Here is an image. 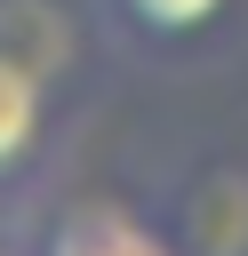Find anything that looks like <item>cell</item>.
Masks as SVG:
<instances>
[{
	"label": "cell",
	"instance_id": "cell-3",
	"mask_svg": "<svg viewBox=\"0 0 248 256\" xmlns=\"http://www.w3.org/2000/svg\"><path fill=\"white\" fill-rule=\"evenodd\" d=\"M48 136H56V88H48L32 64L0 56V192H16V184L40 168Z\"/></svg>",
	"mask_w": 248,
	"mask_h": 256
},
{
	"label": "cell",
	"instance_id": "cell-4",
	"mask_svg": "<svg viewBox=\"0 0 248 256\" xmlns=\"http://www.w3.org/2000/svg\"><path fill=\"white\" fill-rule=\"evenodd\" d=\"M0 56L32 64L48 88L80 64V16L64 0H0Z\"/></svg>",
	"mask_w": 248,
	"mask_h": 256
},
{
	"label": "cell",
	"instance_id": "cell-5",
	"mask_svg": "<svg viewBox=\"0 0 248 256\" xmlns=\"http://www.w3.org/2000/svg\"><path fill=\"white\" fill-rule=\"evenodd\" d=\"M0 256H32V248H16V240H0Z\"/></svg>",
	"mask_w": 248,
	"mask_h": 256
},
{
	"label": "cell",
	"instance_id": "cell-1",
	"mask_svg": "<svg viewBox=\"0 0 248 256\" xmlns=\"http://www.w3.org/2000/svg\"><path fill=\"white\" fill-rule=\"evenodd\" d=\"M24 248L32 256H184V240L120 192H80V200L48 208Z\"/></svg>",
	"mask_w": 248,
	"mask_h": 256
},
{
	"label": "cell",
	"instance_id": "cell-2",
	"mask_svg": "<svg viewBox=\"0 0 248 256\" xmlns=\"http://www.w3.org/2000/svg\"><path fill=\"white\" fill-rule=\"evenodd\" d=\"M232 8L240 0H96V24L136 56H192L200 40L224 32Z\"/></svg>",
	"mask_w": 248,
	"mask_h": 256
},
{
	"label": "cell",
	"instance_id": "cell-6",
	"mask_svg": "<svg viewBox=\"0 0 248 256\" xmlns=\"http://www.w3.org/2000/svg\"><path fill=\"white\" fill-rule=\"evenodd\" d=\"M0 200H8V192H0ZM0 240H8V232H0Z\"/></svg>",
	"mask_w": 248,
	"mask_h": 256
}]
</instances>
